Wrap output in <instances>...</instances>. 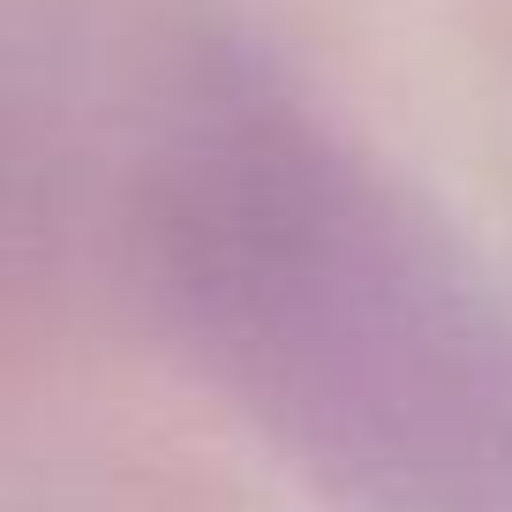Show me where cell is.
<instances>
[{
	"label": "cell",
	"instance_id": "1",
	"mask_svg": "<svg viewBox=\"0 0 512 512\" xmlns=\"http://www.w3.org/2000/svg\"><path fill=\"white\" fill-rule=\"evenodd\" d=\"M144 234L204 377L317 482L362 512H512V302L354 144L211 91Z\"/></svg>",
	"mask_w": 512,
	"mask_h": 512
}]
</instances>
